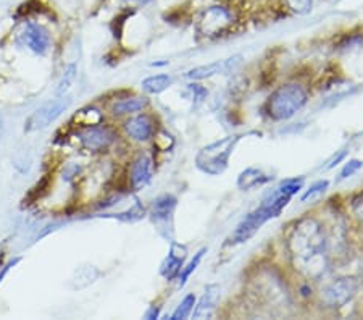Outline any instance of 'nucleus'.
Instances as JSON below:
<instances>
[{"instance_id": "nucleus-1", "label": "nucleus", "mask_w": 363, "mask_h": 320, "mask_svg": "<svg viewBox=\"0 0 363 320\" xmlns=\"http://www.w3.org/2000/svg\"><path fill=\"white\" fill-rule=\"evenodd\" d=\"M288 251L294 269L310 280H318L330 269V241L323 224L306 217L292 230Z\"/></svg>"}, {"instance_id": "nucleus-2", "label": "nucleus", "mask_w": 363, "mask_h": 320, "mask_svg": "<svg viewBox=\"0 0 363 320\" xmlns=\"http://www.w3.org/2000/svg\"><path fill=\"white\" fill-rule=\"evenodd\" d=\"M303 180L302 178H291L286 182H281L272 193L265 196V199L255 211H252L241 224L236 226V230L230 238L231 244H241L250 240L252 236L259 231L263 225L270 222L272 219H277L284 211L289 201L294 197L298 191L302 189Z\"/></svg>"}, {"instance_id": "nucleus-3", "label": "nucleus", "mask_w": 363, "mask_h": 320, "mask_svg": "<svg viewBox=\"0 0 363 320\" xmlns=\"http://www.w3.org/2000/svg\"><path fill=\"white\" fill-rule=\"evenodd\" d=\"M308 101L307 91L301 84L288 83L279 86L277 91L272 92L265 104L268 116L274 121H284L294 116L297 112L306 107Z\"/></svg>"}, {"instance_id": "nucleus-4", "label": "nucleus", "mask_w": 363, "mask_h": 320, "mask_svg": "<svg viewBox=\"0 0 363 320\" xmlns=\"http://www.w3.org/2000/svg\"><path fill=\"white\" fill-rule=\"evenodd\" d=\"M244 135H231L205 145L196 155V167L205 175L218 177L230 165V157Z\"/></svg>"}, {"instance_id": "nucleus-5", "label": "nucleus", "mask_w": 363, "mask_h": 320, "mask_svg": "<svg viewBox=\"0 0 363 320\" xmlns=\"http://www.w3.org/2000/svg\"><path fill=\"white\" fill-rule=\"evenodd\" d=\"M69 104H72V99L67 96H58V99L47 102L45 106L39 107L36 112L29 116L25 130L29 133L44 130V128L50 126L57 118H60L62 114L69 107Z\"/></svg>"}, {"instance_id": "nucleus-6", "label": "nucleus", "mask_w": 363, "mask_h": 320, "mask_svg": "<svg viewBox=\"0 0 363 320\" xmlns=\"http://www.w3.org/2000/svg\"><path fill=\"white\" fill-rule=\"evenodd\" d=\"M359 288L355 278L352 277H341L337 280H333L321 289V302L328 307H342L344 304L354 298Z\"/></svg>"}, {"instance_id": "nucleus-7", "label": "nucleus", "mask_w": 363, "mask_h": 320, "mask_svg": "<svg viewBox=\"0 0 363 320\" xmlns=\"http://www.w3.org/2000/svg\"><path fill=\"white\" fill-rule=\"evenodd\" d=\"M78 138L84 149L91 150V153H102V150H107L113 144L116 135L112 128L97 123L84 126L78 133Z\"/></svg>"}, {"instance_id": "nucleus-8", "label": "nucleus", "mask_w": 363, "mask_h": 320, "mask_svg": "<svg viewBox=\"0 0 363 320\" xmlns=\"http://www.w3.org/2000/svg\"><path fill=\"white\" fill-rule=\"evenodd\" d=\"M233 20L234 18L230 9L210 7L202 16L201 25H199V31H201V34H203L205 38L221 36V34L233 25Z\"/></svg>"}, {"instance_id": "nucleus-9", "label": "nucleus", "mask_w": 363, "mask_h": 320, "mask_svg": "<svg viewBox=\"0 0 363 320\" xmlns=\"http://www.w3.org/2000/svg\"><path fill=\"white\" fill-rule=\"evenodd\" d=\"M20 40L36 55H45L52 45L49 31L38 23H26L20 33Z\"/></svg>"}, {"instance_id": "nucleus-10", "label": "nucleus", "mask_w": 363, "mask_h": 320, "mask_svg": "<svg viewBox=\"0 0 363 320\" xmlns=\"http://www.w3.org/2000/svg\"><path fill=\"white\" fill-rule=\"evenodd\" d=\"M178 206V199L173 194H160L159 197H155L154 204H152V211H150V219L159 230L162 231L163 228H168V224L172 225L173 222V214L177 211Z\"/></svg>"}, {"instance_id": "nucleus-11", "label": "nucleus", "mask_w": 363, "mask_h": 320, "mask_svg": "<svg viewBox=\"0 0 363 320\" xmlns=\"http://www.w3.org/2000/svg\"><path fill=\"white\" fill-rule=\"evenodd\" d=\"M187 255L186 246H181L178 243H172V248H169V253L165 259H163L160 265V275L167 280H173L179 275V272L183 270L184 260Z\"/></svg>"}, {"instance_id": "nucleus-12", "label": "nucleus", "mask_w": 363, "mask_h": 320, "mask_svg": "<svg viewBox=\"0 0 363 320\" xmlns=\"http://www.w3.org/2000/svg\"><path fill=\"white\" fill-rule=\"evenodd\" d=\"M125 130L128 136L133 138L134 141H147L155 133V123L154 118L147 114H140L136 116H131L126 120Z\"/></svg>"}, {"instance_id": "nucleus-13", "label": "nucleus", "mask_w": 363, "mask_h": 320, "mask_svg": "<svg viewBox=\"0 0 363 320\" xmlns=\"http://www.w3.org/2000/svg\"><path fill=\"white\" fill-rule=\"evenodd\" d=\"M152 170H154V165H152L150 157L145 154H140L131 165V172H130L131 188L134 191L145 188V186L152 182Z\"/></svg>"}, {"instance_id": "nucleus-14", "label": "nucleus", "mask_w": 363, "mask_h": 320, "mask_svg": "<svg viewBox=\"0 0 363 320\" xmlns=\"http://www.w3.org/2000/svg\"><path fill=\"white\" fill-rule=\"evenodd\" d=\"M238 58L239 57H234V58H228V60H223V62H213V63H208V65L196 67L186 73V78L201 81V79L212 78L215 75H220V73H230L231 70H234V63H238Z\"/></svg>"}, {"instance_id": "nucleus-15", "label": "nucleus", "mask_w": 363, "mask_h": 320, "mask_svg": "<svg viewBox=\"0 0 363 320\" xmlns=\"http://www.w3.org/2000/svg\"><path fill=\"white\" fill-rule=\"evenodd\" d=\"M220 298V287L218 285H208L205 288L203 294L199 304L196 306V309L192 311V316L194 319H210L213 316L216 302H218Z\"/></svg>"}, {"instance_id": "nucleus-16", "label": "nucleus", "mask_w": 363, "mask_h": 320, "mask_svg": "<svg viewBox=\"0 0 363 320\" xmlns=\"http://www.w3.org/2000/svg\"><path fill=\"white\" fill-rule=\"evenodd\" d=\"M272 180V177L263 173L260 168L249 167L244 172L239 173L238 177V188L241 191H250L257 188V186H263Z\"/></svg>"}, {"instance_id": "nucleus-17", "label": "nucleus", "mask_w": 363, "mask_h": 320, "mask_svg": "<svg viewBox=\"0 0 363 320\" xmlns=\"http://www.w3.org/2000/svg\"><path fill=\"white\" fill-rule=\"evenodd\" d=\"M147 104H149V99H145V97H126V99H121V101H116L113 104L112 114L116 116L136 114V112H139V110L147 107Z\"/></svg>"}, {"instance_id": "nucleus-18", "label": "nucleus", "mask_w": 363, "mask_h": 320, "mask_svg": "<svg viewBox=\"0 0 363 320\" xmlns=\"http://www.w3.org/2000/svg\"><path fill=\"white\" fill-rule=\"evenodd\" d=\"M173 83V78L168 77V75H152V77L143 79V89L147 92V94H160L165 89H168Z\"/></svg>"}, {"instance_id": "nucleus-19", "label": "nucleus", "mask_w": 363, "mask_h": 320, "mask_svg": "<svg viewBox=\"0 0 363 320\" xmlns=\"http://www.w3.org/2000/svg\"><path fill=\"white\" fill-rule=\"evenodd\" d=\"M207 251H208L207 248L199 249V251L194 254V258H192V259L189 260V264L183 267V270H181V272H179V275H178L179 288H183L184 285L187 283V280H189V277L192 275V273H194V272L197 270V267L201 265V262H202V259H203V255H205V253H207Z\"/></svg>"}, {"instance_id": "nucleus-20", "label": "nucleus", "mask_w": 363, "mask_h": 320, "mask_svg": "<svg viewBox=\"0 0 363 320\" xmlns=\"http://www.w3.org/2000/svg\"><path fill=\"white\" fill-rule=\"evenodd\" d=\"M144 215H145L144 206L139 201H136L134 202V206L131 209H128V211L121 214H115V215H105V217H112L126 224H134V222H139V220H143Z\"/></svg>"}, {"instance_id": "nucleus-21", "label": "nucleus", "mask_w": 363, "mask_h": 320, "mask_svg": "<svg viewBox=\"0 0 363 320\" xmlns=\"http://www.w3.org/2000/svg\"><path fill=\"white\" fill-rule=\"evenodd\" d=\"M196 306V296L194 294H187L186 298L179 302L177 309L172 314V320H183L192 316V311H194Z\"/></svg>"}, {"instance_id": "nucleus-22", "label": "nucleus", "mask_w": 363, "mask_h": 320, "mask_svg": "<svg viewBox=\"0 0 363 320\" xmlns=\"http://www.w3.org/2000/svg\"><path fill=\"white\" fill-rule=\"evenodd\" d=\"M76 72H78V70H76L74 63H72V65H68L65 68V72H63V77L60 79V83H58V86H57V91H55L57 96H65L67 94L69 87H72L73 83H74Z\"/></svg>"}, {"instance_id": "nucleus-23", "label": "nucleus", "mask_w": 363, "mask_h": 320, "mask_svg": "<svg viewBox=\"0 0 363 320\" xmlns=\"http://www.w3.org/2000/svg\"><path fill=\"white\" fill-rule=\"evenodd\" d=\"M328 186H330V182L328 180H318V182H315L310 188L303 193V196L301 197V202H312L315 199H318L320 196H323L326 193Z\"/></svg>"}, {"instance_id": "nucleus-24", "label": "nucleus", "mask_w": 363, "mask_h": 320, "mask_svg": "<svg viewBox=\"0 0 363 320\" xmlns=\"http://www.w3.org/2000/svg\"><path fill=\"white\" fill-rule=\"evenodd\" d=\"M286 5L297 15H307L313 9V0H286Z\"/></svg>"}, {"instance_id": "nucleus-25", "label": "nucleus", "mask_w": 363, "mask_h": 320, "mask_svg": "<svg viewBox=\"0 0 363 320\" xmlns=\"http://www.w3.org/2000/svg\"><path fill=\"white\" fill-rule=\"evenodd\" d=\"M362 167V162L360 160H350V162H347V164L344 165V168H342V172H341V180H345V178H349V177H352V175L359 170V168Z\"/></svg>"}, {"instance_id": "nucleus-26", "label": "nucleus", "mask_w": 363, "mask_h": 320, "mask_svg": "<svg viewBox=\"0 0 363 320\" xmlns=\"http://www.w3.org/2000/svg\"><path fill=\"white\" fill-rule=\"evenodd\" d=\"M21 260V258H15V259H11L10 262H7V264H2V262H0V283L4 282V278L7 277V273L13 269V267L18 264V262Z\"/></svg>"}, {"instance_id": "nucleus-27", "label": "nucleus", "mask_w": 363, "mask_h": 320, "mask_svg": "<svg viewBox=\"0 0 363 320\" xmlns=\"http://www.w3.org/2000/svg\"><path fill=\"white\" fill-rule=\"evenodd\" d=\"M354 211L357 215H359V219L363 220V194H360L359 197H355L354 199Z\"/></svg>"}, {"instance_id": "nucleus-28", "label": "nucleus", "mask_w": 363, "mask_h": 320, "mask_svg": "<svg viewBox=\"0 0 363 320\" xmlns=\"http://www.w3.org/2000/svg\"><path fill=\"white\" fill-rule=\"evenodd\" d=\"M160 317V307H155V306H150L149 311L144 314V319H159Z\"/></svg>"}, {"instance_id": "nucleus-29", "label": "nucleus", "mask_w": 363, "mask_h": 320, "mask_svg": "<svg viewBox=\"0 0 363 320\" xmlns=\"http://www.w3.org/2000/svg\"><path fill=\"white\" fill-rule=\"evenodd\" d=\"M344 155H345V154L342 153L341 155H337V157H335V159H333V160L330 162V165H328V168H333V167H336V165L339 164V162H341V160L344 159Z\"/></svg>"}]
</instances>
